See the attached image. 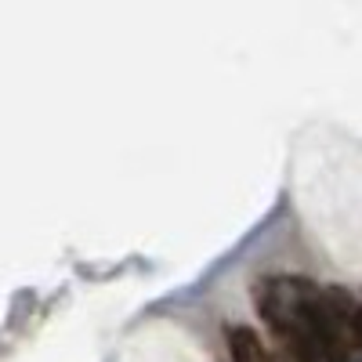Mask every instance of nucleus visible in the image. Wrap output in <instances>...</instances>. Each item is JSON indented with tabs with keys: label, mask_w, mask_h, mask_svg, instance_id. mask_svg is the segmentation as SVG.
Wrapping results in <instances>:
<instances>
[{
	"label": "nucleus",
	"mask_w": 362,
	"mask_h": 362,
	"mask_svg": "<svg viewBox=\"0 0 362 362\" xmlns=\"http://www.w3.org/2000/svg\"><path fill=\"white\" fill-rule=\"evenodd\" d=\"M257 312L300 362H348L362 348V305L308 279H268Z\"/></svg>",
	"instance_id": "nucleus-1"
},
{
	"label": "nucleus",
	"mask_w": 362,
	"mask_h": 362,
	"mask_svg": "<svg viewBox=\"0 0 362 362\" xmlns=\"http://www.w3.org/2000/svg\"><path fill=\"white\" fill-rule=\"evenodd\" d=\"M300 206L341 264L362 272V145H322L305 156Z\"/></svg>",
	"instance_id": "nucleus-2"
},
{
	"label": "nucleus",
	"mask_w": 362,
	"mask_h": 362,
	"mask_svg": "<svg viewBox=\"0 0 362 362\" xmlns=\"http://www.w3.org/2000/svg\"><path fill=\"white\" fill-rule=\"evenodd\" d=\"M127 362H206V355L174 326H148L134 337Z\"/></svg>",
	"instance_id": "nucleus-3"
},
{
	"label": "nucleus",
	"mask_w": 362,
	"mask_h": 362,
	"mask_svg": "<svg viewBox=\"0 0 362 362\" xmlns=\"http://www.w3.org/2000/svg\"><path fill=\"white\" fill-rule=\"evenodd\" d=\"M228 348L235 362H276L261 344V337L250 334V329H228Z\"/></svg>",
	"instance_id": "nucleus-4"
}]
</instances>
